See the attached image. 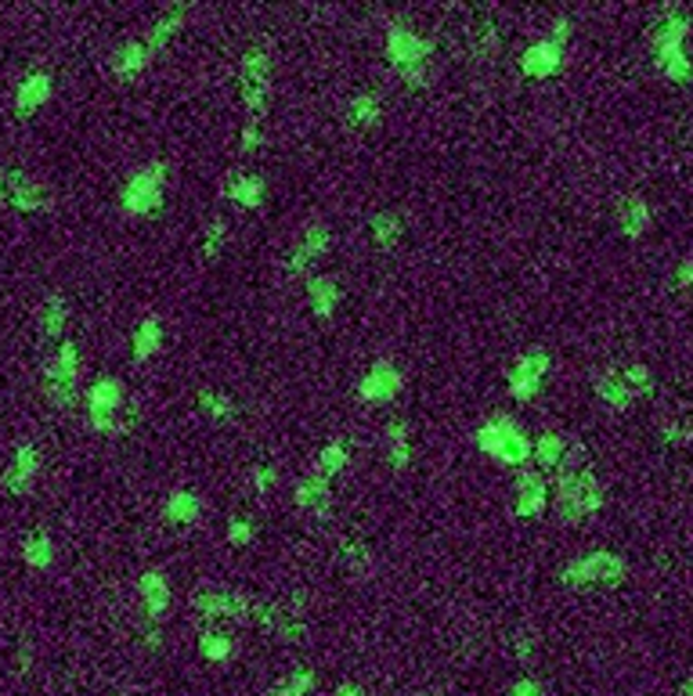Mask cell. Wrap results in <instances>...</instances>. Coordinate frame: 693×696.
Returning <instances> with one entry per match:
<instances>
[{
    "label": "cell",
    "instance_id": "obj_8",
    "mask_svg": "<svg viewBox=\"0 0 693 696\" xmlns=\"http://www.w3.org/2000/svg\"><path fill=\"white\" fill-rule=\"evenodd\" d=\"M239 87L250 109V119H261L271 105V58L264 48H250L239 62Z\"/></svg>",
    "mask_w": 693,
    "mask_h": 696
},
{
    "label": "cell",
    "instance_id": "obj_24",
    "mask_svg": "<svg viewBox=\"0 0 693 696\" xmlns=\"http://www.w3.org/2000/svg\"><path fill=\"white\" fill-rule=\"evenodd\" d=\"M379 119H383V98H379V91H358L347 101V109H343V123L354 127V130H372Z\"/></svg>",
    "mask_w": 693,
    "mask_h": 696
},
{
    "label": "cell",
    "instance_id": "obj_32",
    "mask_svg": "<svg viewBox=\"0 0 693 696\" xmlns=\"http://www.w3.org/2000/svg\"><path fill=\"white\" fill-rule=\"evenodd\" d=\"M159 347H163V325H159V318L138 322V325H134V336H130V354H134V361L145 365L148 357L159 354Z\"/></svg>",
    "mask_w": 693,
    "mask_h": 696
},
{
    "label": "cell",
    "instance_id": "obj_18",
    "mask_svg": "<svg viewBox=\"0 0 693 696\" xmlns=\"http://www.w3.org/2000/svg\"><path fill=\"white\" fill-rule=\"evenodd\" d=\"M51 94H55L51 73H30V76L19 84V91H15V116H19V119H30L33 112H40V109L48 105Z\"/></svg>",
    "mask_w": 693,
    "mask_h": 696
},
{
    "label": "cell",
    "instance_id": "obj_40",
    "mask_svg": "<svg viewBox=\"0 0 693 696\" xmlns=\"http://www.w3.org/2000/svg\"><path fill=\"white\" fill-rule=\"evenodd\" d=\"M340 563H343L347 570H354V574H365V570L372 567V549H369L358 534H343V538H340Z\"/></svg>",
    "mask_w": 693,
    "mask_h": 696
},
{
    "label": "cell",
    "instance_id": "obj_38",
    "mask_svg": "<svg viewBox=\"0 0 693 696\" xmlns=\"http://www.w3.org/2000/svg\"><path fill=\"white\" fill-rule=\"evenodd\" d=\"M227 239H231V227H227V220L224 216H213L206 227H202V246H199V253H202V260L206 264H213L224 250H227Z\"/></svg>",
    "mask_w": 693,
    "mask_h": 696
},
{
    "label": "cell",
    "instance_id": "obj_53",
    "mask_svg": "<svg viewBox=\"0 0 693 696\" xmlns=\"http://www.w3.org/2000/svg\"><path fill=\"white\" fill-rule=\"evenodd\" d=\"M145 646H148V649H163V635H159V628H148V631H145Z\"/></svg>",
    "mask_w": 693,
    "mask_h": 696
},
{
    "label": "cell",
    "instance_id": "obj_36",
    "mask_svg": "<svg viewBox=\"0 0 693 696\" xmlns=\"http://www.w3.org/2000/svg\"><path fill=\"white\" fill-rule=\"evenodd\" d=\"M470 55L477 62H492L499 55V26L492 15H481V22L474 26V37H470Z\"/></svg>",
    "mask_w": 693,
    "mask_h": 696
},
{
    "label": "cell",
    "instance_id": "obj_23",
    "mask_svg": "<svg viewBox=\"0 0 693 696\" xmlns=\"http://www.w3.org/2000/svg\"><path fill=\"white\" fill-rule=\"evenodd\" d=\"M224 195L243 209H261L268 198V181L261 173H235L224 181Z\"/></svg>",
    "mask_w": 693,
    "mask_h": 696
},
{
    "label": "cell",
    "instance_id": "obj_4",
    "mask_svg": "<svg viewBox=\"0 0 693 696\" xmlns=\"http://www.w3.org/2000/svg\"><path fill=\"white\" fill-rule=\"evenodd\" d=\"M477 447L484 454L499 458L502 466H513V470H524V462L531 458V436H528V429L513 415H506V411L492 415L477 429Z\"/></svg>",
    "mask_w": 693,
    "mask_h": 696
},
{
    "label": "cell",
    "instance_id": "obj_26",
    "mask_svg": "<svg viewBox=\"0 0 693 696\" xmlns=\"http://www.w3.org/2000/svg\"><path fill=\"white\" fill-rule=\"evenodd\" d=\"M340 282L333 275H311L307 278V304L315 311V318H333L340 307Z\"/></svg>",
    "mask_w": 693,
    "mask_h": 696
},
{
    "label": "cell",
    "instance_id": "obj_52",
    "mask_svg": "<svg viewBox=\"0 0 693 696\" xmlns=\"http://www.w3.org/2000/svg\"><path fill=\"white\" fill-rule=\"evenodd\" d=\"M333 696H365V689H361L358 682H340V685L333 689Z\"/></svg>",
    "mask_w": 693,
    "mask_h": 696
},
{
    "label": "cell",
    "instance_id": "obj_20",
    "mask_svg": "<svg viewBox=\"0 0 693 696\" xmlns=\"http://www.w3.org/2000/svg\"><path fill=\"white\" fill-rule=\"evenodd\" d=\"M297 506L304 509V513H315V516H325L329 509H333V480L329 477H322L318 470H311L307 477H300V484H297Z\"/></svg>",
    "mask_w": 693,
    "mask_h": 696
},
{
    "label": "cell",
    "instance_id": "obj_16",
    "mask_svg": "<svg viewBox=\"0 0 693 696\" xmlns=\"http://www.w3.org/2000/svg\"><path fill=\"white\" fill-rule=\"evenodd\" d=\"M37 477H40V451H37V444H22V447L12 454V466L4 470L0 484H4V491H8V495L22 498V495H30V491H33Z\"/></svg>",
    "mask_w": 693,
    "mask_h": 696
},
{
    "label": "cell",
    "instance_id": "obj_25",
    "mask_svg": "<svg viewBox=\"0 0 693 696\" xmlns=\"http://www.w3.org/2000/svg\"><path fill=\"white\" fill-rule=\"evenodd\" d=\"M148 62H152V51L145 48V40H123V44L112 51V58H109V66H112V73H116L120 80L141 76V73L148 69Z\"/></svg>",
    "mask_w": 693,
    "mask_h": 696
},
{
    "label": "cell",
    "instance_id": "obj_19",
    "mask_svg": "<svg viewBox=\"0 0 693 696\" xmlns=\"http://www.w3.org/2000/svg\"><path fill=\"white\" fill-rule=\"evenodd\" d=\"M138 592H141V606H145V617L152 624H159L170 610V581L163 570H145L138 577Z\"/></svg>",
    "mask_w": 693,
    "mask_h": 696
},
{
    "label": "cell",
    "instance_id": "obj_3",
    "mask_svg": "<svg viewBox=\"0 0 693 696\" xmlns=\"http://www.w3.org/2000/svg\"><path fill=\"white\" fill-rule=\"evenodd\" d=\"M686 37H689V19L682 12H668L653 33H650V51H653V66L661 76H668L671 84H689L693 80V62L686 55Z\"/></svg>",
    "mask_w": 693,
    "mask_h": 696
},
{
    "label": "cell",
    "instance_id": "obj_34",
    "mask_svg": "<svg viewBox=\"0 0 693 696\" xmlns=\"http://www.w3.org/2000/svg\"><path fill=\"white\" fill-rule=\"evenodd\" d=\"M567 447H571V440L560 436V433H542V436H535V440H531V458H535L538 473H542V470H556L560 462H564V454H567Z\"/></svg>",
    "mask_w": 693,
    "mask_h": 696
},
{
    "label": "cell",
    "instance_id": "obj_11",
    "mask_svg": "<svg viewBox=\"0 0 693 696\" xmlns=\"http://www.w3.org/2000/svg\"><path fill=\"white\" fill-rule=\"evenodd\" d=\"M546 375H549V354H546V350H528V354H520V357L513 361L510 375H506L510 397H513V401H531V397H538Z\"/></svg>",
    "mask_w": 693,
    "mask_h": 696
},
{
    "label": "cell",
    "instance_id": "obj_17",
    "mask_svg": "<svg viewBox=\"0 0 693 696\" xmlns=\"http://www.w3.org/2000/svg\"><path fill=\"white\" fill-rule=\"evenodd\" d=\"M564 69V48L553 44L549 37L546 40H535L524 55H520V73L531 76V80H549Z\"/></svg>",
    "mask_w": 693,
    "mask_h": 696
},
{
    "label": "cell",
    "instance_id": "obj_49",
    "mask_svg": "<svg viewBox=\"0 0 693 696\" xmlns=\"http://www.w3.org/2000/svg\"><path fill=\"white\" fill-rule=\"evenodd\" d=\"M574 37V22L567 19V15H560L556 22H553V30H549V40L553 44H560V48H567V40Z\"/></svg>",
    "mask_w": 693,
    "mask_h": 696
},
{
    "label": "cell",
    "instance_id": "obj_31",
    "mask_svg": "<svg viewBox=\"0 0 693 696\" xmlns=\"http://www.w3.org/2000/svg\"><path fill=\"white\" fill-rule=\"evenodd\" d=\"M369 235L379 250H394L401 239H404V220L397 209H379L372 220H369Z\"/></svg>",
    "mask_w": 693,
    "mask_h": 696
},
{
    "label": "cell",
    "instance_id": "obj_27",
    "mask_svg": "<svg viewBox=\"0 0 693 696\" xmlns=\"http://www.w3.org/2000/svg\"><path fill=\"white\" fill-rule=\"evenodd\" d=\"M383 436H386V462H390V470L394 473H404L412 466V429L401 418H390L386 429H383Z\"/></svg>",
    "mask_w": 693,
    "mask_h": 696
},
{
    "label": "cell",
    "instance_id": "obj_30",
    "mask_svg": "<svg viewBox=\"0 0 693 696\" xmlns=\"http://www.w3.org/2000/svg\"><path fill=\"white\" fill-rule=\"evenodd\" d=\"M592 386H596V397H600L603 404H610L614 411H628L632 401H635V393H632V386L625 383L621 372H603V375H596Z\"/></svg>",
    "mask_w": 693,
    "mask_h": 696
},
{
    "label": "cell",
    "instance_id": "obj_39",
    "mask_svg": "<svg viewBox=\"0 0 693 696\" xmlns=\"http://www.w3.org/2000/svg\"><path fill=\"white\" fill-rule=\"evenodd\" d=\"M347 466H351V447H347V440H329V444L318 451V466H315V470H318L322 477L333 480V477L343 473Z\"/></svg>",
    "mask_w": 693,
    "mask_h": 696
},
{
    "label": "cell",
    "instance_id": "obj_29",
    "mask_svg": "<svg viewBox=\"0 0 693 696\" xmlns=\"http://www.w3.org/2000/svg\"><path fill=\"white\" fill-rule=\"evenodd\" d=\"M202 516V498L195 491H170L166 502H163V520L166 524H177V527H188Z\"/></svg>",
    "mask_w": 693,
    "mask_h": 696
},
{
    "label": "cell",
    "instance_id": "obj_13",
    "mask_svg": "<svg viewBox=\"0 0 693 696\" xmlns=\"http://www.w3.org/2000/svg\"><path fill=\"white\" fill-rule=\"evenodd\" d=\"M404 386V375L394 361H376L361 379H358V397L365 404H390Z\"/></svg>",
    "mask_w": 693,
    "mask_h": 696
},
{
    "label": "cell",
    "instance_id": "obj_45",
    "mask_svg": "<svg viewBox=\"0 0 693 696\" xmlns=\"http://www.w3.org/2000/svg\"><path fill=\"white\" fill-rule=\"evenodd\" d=\"M621 375H625V383L632 386V393H635V397L653 393V375H650V368H646V365H628Z\"/></svg>",
    "mask_w": 693,
    "mask_h": 696
},
{
    "label": "cell",
    "instance_id": "obj_22",
    "mask_svg": "<svg viewBox=\"0 0 693 696\" xmlns=\"http://www.w3.org/2000/svg\"><path fill=\"white\" fill-rule=\"evenodd\" d=\"M8 202H12L19 213H40L44 202H48V195H44V188H40L37 177H30V173H22V170H12V173H8Z\"/></svg>",
    "mask_w": 693,
    "mask_h": 696
},
{
    "label": "cell",
    "instance_id": "obj_5",
    "mask_svg": "<svg viewBox=\"0 0 693 696\" xmlns=\"http://www.w3.org/2000/svg\"><path fill=\"white\" fill-rule=\"evenodd\" d=\"M625 577H628V563L621 552H610V549L585 552V556L560 567V585H567V588H592V585L617 588Z\"/></svg>",
    "mask_w": 693,
    "mask_h": 696
},
{
    "label": "cell",
    "instance_id": "obj_9",
    "mask_svg": "<svg viewBox=\"0 0 693 696\" xmlns=\"http://www.w3.org/2000/svg\"><path fill=\"white\" fill-rule=\"evenodd\" d=\"M44 386H48V401L58 408H69L80 393V354L76 343H58L48 368H44Z\"/></svg>",
    "mask_w": 693,
    "mask_h": 696
},
{
    "label": "cell",
    "instance_id": "obj_50",
    "mask_svg": "<svg viewBox=\"0 0 693 696\" xmlns=\"http://www.w3.org/2000/svg\"><path fill=\"white\" fill-rule=\"evenodd\" d=\"M671 286H675L679 293H689V289H693V260H682V264L671 271Z\"/></svg>",
    "mask_w": 693,
    "mask_h": 696
},
{
    "label": "cell",
    "instance_id": "obj_12",
    "mask_svg": "<svg viewBox=\"0 0 693 696\" xmlns=\"http://www.w3.org/2000/svg\"><path fill=\"white\" fill-rule=\"evenodd\" d=\"M275 639H282L286 646H300L307 639V595L293 592L282 603H271V628Z\"/></svg>",
    "mask_w": 693,
    "mask_h": 696
},
{
    "label": "cell",
    "instance_id": "obj_43",
    "mask_svg": "<svg viewBox=\"0 0 693 696\" xmlns=\"http://www.w3.org/2000/svg\"><path fill=\"white\" fill-rule=\"evenodd\" d=\"M253 538H257V524H253L250 516H231V520H227V542L235 545V549L253 545Z\"/></svg>",
    "mask_w": 693,
    "mask_h": 696
},
{
    "label": "cell",
    "instance_id": "obj_33",
    "mask_svg": "<svg viewBox=\"0 0 693 696\" xmlns=\"http://www.w3.org/2000/svg\"><path fill=\"white\" fill-rule=\"evenodd\" d=\"M195 404H199L202 415H209V418H217V422H235V418H239V404L231 401V393H224V390H217V386H202V390L195 393Z\"/></svg>",
    "mask_w": 693,
    "mask_h": 696
},
{
    "label": "cell",
    "instance_id": "obj_7",
    "mask_svg": "<svg viewBox=\"0 0 693 696\" xmlns=\"http://www.w3.org/2000/svg\"><path fill=\"white\" fill-rule=\"evenodd\" d=\"M127 415V390L112 375H98L87 386V422L98 433H120Z\"/></svg>",
    "mask_w": 693,
    "mask_h": 696
},
{
    "label": "cell",
    "instance_id": "obj_44",
    "mask_svg": "<svg viewBox=\"0 0 693 696\" xmlns=\"http://www.w3.org/2000/svg\"><path fill=\"white\" fill-rule=\"evenodd\" d=\"M661 436H664L671 447H689V444H693V415L668 422V426L661 429Z\"/></svg>",
    "mask_w": 693,
    "mask_h": 696
},
{
    "label": "cell",
    "instance_id": "obj_42",
    "mask_svg": "<svg viewBox=\"0 0 693 696\" xmlns=\"http://www.w3.org/2000/svg\"><path fill=\"white\" fill-rule=\"evenodd\" d=\"M315 671L311 667H297V671H289L279 685H275V696H311L315 692Z\"/></svg>",
    "mask_w": 693,
    "mask_h": 696
},
{
    "label": "cell",
    "instance_id": "obj_35",
    "mask_svg": "<svg viewBox=\"0 0 693 696\" xmlns=\"http://www.w3.org/2000/svg\"><path fill=\"white\" fill-rule=\"evenodd\" d=\"M66 325H69V300L62 293H51L44 300V307H40V329H44L48 339L58 343L66 336Z\"/></svg>",
    "mask_w": 693,
    "mask_h": 696
},
{
    "label": "cell",
    "instance_id": "obj_21",
    "mask_svg": "<svg viewBox=\"0 0 693 696\" xmlns=\"http://www.w3.org/2000/svg\"><path fill=\"white\" fill-rule=\"evenodd\" d=\"M650 202L639 195V191H628L621 202H617V231L625 239H643L646 231H650Z\"/></svg>",
    "mask_w": 693,
    "mask_h": 696
},
{
    "label": "cell",
    "instance_id": "obj_46",
    "mask_svg": "<svg viewBox=\"0 0 693 696\" xmlns=\"http://www.w3.org/2000/svg\"><path fill=\"white\" fill-rule=\"evenodd\" d=\"M253 491H261V495H268L275 484H279V470L271 466V462H261V466H253Z\"/></svg>",
    "mask_w": 693,
    "mask_h": 696
},
{
    "label": "cell",
    "instance_id": "obj_2",
    "mask_svg": "<svg viewBox=\"0 0 693 696\" xmlns=\"http://www.w3.org/2000/svg\"><path fill=\"white\" fill-rule=\"evenodd\" d=\"M433 51H437V40L433 37H422V33H415V30H408V26H401V22H394L390 30H386V44H383V55H386V62L397 69V76L408 84V87H426V80H430V58H433Z\"/></svg>",
    "mask_w": 693,
    "mask_h": 696
},
{
    "label": "cell",
    "instance_id": "obj_55",
    "mask_svg": "<svg viewBox=\"0 0 693 696\" xmlns=\"http://www.w3.org/2000/svg\"><path fill=\"white\" fill-rule=\"evenodd\" d=\"M679 696H693V678H686V682H682V689H679Z\"/></svg>",
    "mask_w": 693,
    "mask_h": 696
},
{
    "label": "cell",
    "instance_id": "obj_10",
    "mask_svg": "<svg viewBox=\"0 0 693 696\" xmlns=\"http://www.w3.org/2000/svg\"><path fill=\"white\" fill-rule=\"evenodd\" d=\"M191 606L206 621H246L250 624V613H253V599L250 595H243V592H220V588L195 592L191 595Z\"/></svg>",
    "mask_w": 693,
    "mask_h": 696
},
{
    "label": "cell",
    "instance_id": "obj_56",
    "mask_svg": "<svg viewBox=\"0 0 693 696\" xmlns=\"http://www.w3.org/2000/svg\"><path fill=\"white\" fill-rule=\"evenodd\" d=\"M419 696H440V692H419Z\"/></svg>",
    "mask_w": 693,
    "mask_h": 696
},
{
    "label": "cell",
    "instance_id": "obj_28",
    "mask_svg": "<svg viewBox=\"0 0 693 696\" xmlns=\"http://www.w3.org/2000/svg\"><path fill=\"white\" fill-rule=\"evenodd\" d=\"M184 15H188V8L184 4H173V8H166L163 15H155V22L148 26V37H145V48L155 55V51H163L177 33H181V26H184Z\"/></svg>",
    "mask_w": 693,
    "mask_h": 696
},
{
    "label": "cell",
    "instance_id": "obj_1",
    "mask_svg": "<svg viewBox=\"0 0 693 696\" xmlns=\"http://www.w3.org/2000/svg\"><path fill=\"white\" fill-rule=\"evenodd\" d=\"M607 502V491L600 484V477L589 470V454L582 444H571L564 462L556 466V516L564 524H578L592 513H600Z\"/></svg>",
    "mask_w": 693,
    "mask_h": 696
},
{
    "label": "cell",
    "instance_id": "obj_15",
    "mask_svg": "<svg viewBox=\"0 0 693 696\" xmlns=\"http://www.w3.org/2000/svg\"><path fill=\"white\" fill-rule=\"evenodd\" d=\"M549 506V484L538 470H520L513 480V513L520 520H535L542 516Z\"/></svg>",
    "mask_w": 693,
    "mask_h": 696
},
{
    "label": "cell",
    "instance_id": "obj_48",
    "mask_svg": "<svg viewBox=\"0 0 693 696\" xmlns=\"http://www.w3.org/2000/svg\"><path fill=\"white\" fill-rule=\"evenodd\" d=\"M510 696H546V689H542V682H538V678L524 674V678H517V682L510 685Z\"/></svg>",
    "mask_w": 693,
    "mask_h": 696
},
{
    "label": "cell",
    "instance_id": "obj_54",
    "mask_svg": "<svg viewBox=\"0 0 693 696\" xmlns=\"http://www.w3.org/2000/svg\"><path fill=\"white\" fill-rule=\"evenodd\" d=\"M8 202V170H0V206Z\"/></svg>",
    "mask_w": 693,
    "mask_h": 696
},
{
    "label": "cell",
    "instance_id": "obj_6",
    "mask_svg": "<svg viewBox=\"0 0 693 696\" xmlns=\"http://www.w3.org/2000/svg\"><path fill=\"white\" fill-rule=\"evenodd\" d=\"M166 195V166L163 163H145L138 166L123 188H120V206L127 216H155Z\"/></svg>",
    "mask_w": 693,
    "mask_h": 696
},
{
    "label": "cell",
    "instance_id": "obj_47",
    "mask_svg": "<svg viewBox=\"0 0 693 696\" xmlns=\"http://www.w3.org/2000/svg\"><path fill=\"white\" fill-rule=\"evenodd\" d=\"M243 152L246 155H253V152H261V145H264V127H261V119H250L246 127H243Z\"/></svg>",
    "mask_w": 693,
    "mask_h": 696
},
{
    "label": "cell",
    "instance_id": "obj_14",
    "mask_svg": "<svg viewBox=\"0 0 693 696\" xmlns=\"http://www.w3.org/2000/svg\"><path fill=\"white\" fill-rule=\"evenodd\" d=\"M329 246H333V231L325 224H307L304 235L293 246V253H289V260H286V271L289 275H307L329 253Z\"/></svg>",
    "mask_w": 693,
    "mask_h": 696
},
{
    "label": "cell",
    "instance_id": "obj_51",
    "mask_svg": "<svg viewBox=\"0 0 693 696\" xmlns=\"http://www.w3.org/2000/svg\"><path fill=\"white\" fill-rule=\"evenodd\" d=\"M513 653H517V656H520V660L528 664V660L535 656V635H531V631H517V642H513Z\"/></svg>",
    "mask_w": 693,
    "mask_h": 696
},
{
    "label": "cell",
    "instance_id": "obj_41",
    "mask_svg": "<svg viewBox=\"0 0 693 696\" xmlns=\"http://www.w3.org/2000/svg\"><path fill=\"white\" fill-rule=\"evenodd\" d=\"M199 653H202V660L224 664V660L235 656V642H231V635H224V631L209 628V631H202V635H199Z\"/></svg>",
    "mask_w": 693,
    "mask_h": 696
},
{
    "label": "cell",
    "instance_id": "obj_37",
    "mask_svg": "<svg viewBox=\"0 0 693 696\" xmlns=\"http://www.w3.org/2000/svg\"><path fill=\"white\" fill-rule=\"evenodd\" d=\"M22 559H26V567H33V570H48V567L55 563V542H51V534H48L44 527H37V531L22 542Z\"/></svg>",
    "mask_w": 693,
    "mask_h": 696
}]
</instances>
